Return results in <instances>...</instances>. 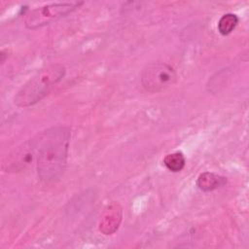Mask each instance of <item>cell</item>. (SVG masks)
Masks as SVG:
<instances>
[{
    "mask_svg": "<svg viewBox=\"0 0 249 249\" xmlns=\"http://www.w3.org/2000/svg\"><path fill=\"white\" fill-rule=\"evenodd\" d=\"M70 136L68 126L57 125L41 131L31 140L37 173L44 183H54L62 177L67 165Z\"/></svg>",
    "mask_w": 249,
    "mask_h": 249,
    "instance_id": "cell-1",
    "label": "cell"
},
{
    "mask_svg": "<svg viewBox=\"0 0 249 249\" xmlns=\"http://www.w3.org/2000/svg\"><path fill=\"white\" fill-rule=\"evenodd\" d=\"M65 73L66 68L60 63L50 64L40 69L18 90L14 97L15 104L26 108L40 102L62 80Z\"/></svg>",
    "mask_w": 249,
    "mask_h": 249,
    "instance_id": "cell-2",
    "label": "cell"
},
{
    "mask_svg": "<svg viewBox=\"0 0 249 249\" xmlns=\"http://www.w3.org/2000/svg\"><path fill=\"white\" fill-rule=\"evenodd\" d=\"M84 2H61L44 5L33 10H30L24 18V25L28 29H36L48 24H51L59 18L69 15L78 8H80Z\"/></svg>",
    "mask_w": 249,
    "mask_h": 249,
    "instance_id": "cell-3",
    "label": "cell"
},
{
    "mask_svg": "<svg viewBox=\"0 0 249 249\" xmlns=\"http://www.w3.org/2000/svg\"><path fill=\"white\" fill-rule=\"evenodd\" d=\"M176 70L165 62H152L144 67L140 80L142 87L149 92H160L177 81Z\"/></svg>",
    "mask_w": 249,
    "mask_h": 249,
    "instance_id": "cell-4",
    "label": "cell"
},
{
    "mask_svg": "<svg viewBox=\"0 0 249 249\" xmlns=\"http://www.w3.org/2000/svg\"><path fill=\"white\" fill-rule=\"evenodd\" d=\"M122 218V207L118 203L110 204L102 214L99 223V231L106 235L114 233L120 227Z\"/></svg>",
    "mask_w": 249,
    "mask_h": 249,
    "instance_id": "cell-5",
    "label": "cell"
},
{
    "mask_svg": "<svg viewBox=\"0 0 249 249\" xmlns=\"http://www.w3.org/2000/svg\"><path fill=\"white\" fill-rule=\"evenodd\" d=\"M226 183H227L226 177L216 174L214 172H208V171L201 173L196 180V186L198 187V189L204 192L216 190L226 185Z\"/></svg>",
    "mask_w": 249,
    "mask_h": 249,
    "instance_id": "cell-6",
    "label": "cell"
},
{
    "mask_svg": "<svg viewBox=\"0 0 249 249\" xmlns=\"http://www.w3.org/2000/svg\"><path fill=\"white\" fill-rule=\"evenodd\" d=\"M186 163L185 156L182 152H174L167 154L163 159V164L171 172L181 171Z\"/></svg>",
    "mask_w": 249,
    "mask_h": 249,
    "instance_id": "cell-7",
    "label": "cell"
},
{
    "mask_svg": "<svg viewBox=\"0 0 249 249\" xmlns=\"http://www.w3.org/2000/svg\"><path fill=\"white\" fill-rule=\"evenodd\" d=\"M238 17L232 13L223 15L218 21V31L222 35L231 34L238 23Z\"/></svg>",
    "mask_w": 249,
    "mask_h": 249,
    "instance_id": "cell-8",
    "label": "cell"
}]
</instances>
